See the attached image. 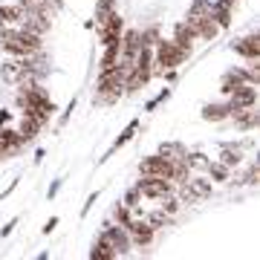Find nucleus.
I'll return each mask as SVG.
<instances>
[{
	"mask_svg": "<svg viewBox=\"0 0 260 260\" xmlns=\"http://www.w3.org/2000/svg\"><path fill=\"white\" fill-rule=\"evenodd\" d=\"M136 188H139L142 197H148V200H162L165 194H171L174 191V182L165 177H145L136 182Z\"/></svg>",
	"mask_w": 260,
	"mask_h": 260,
	"instance_id": "f257e3e1",
	"label": "nucleus"
},
{
	"mask_svg": "<svg viewBox=\"0 0 260 260\" xmlns=\"http://www.w3.org/2000/svg\"><path fill=\"white\" fill-rule=\"evenodd\" d=\"M182 61H185V55L177 49L174 41H159L156 44V64H159V70H174V67H179Z\"/></svg>",
	"mask_w": 260,
	"mask_h": 260,
	"instance_id": "f03ea898",
	"label": "nucleus"
},
{
	"mask_svg": "<svg viewBox=\"0 0 260 260\" xmlns=\"http://www.w3.org/2000/svg\"><path fill=\"white\" fill-rule=\"evenodd\" d=\"M229 116H234L237 110H246V107H254L257 102V90H254V84H240L234 93H229Z\"/></svg>",
	"mask_w": 260,
	"mask_h": 260,
	"instance_id": "7ed1b4c3",
	"label": "nucleus"
},
{
	"mask_svg": "<svg viewBox=\"0 0 260 260\" xmlns=\"http://www.w3.org/2000/svg\"><path fill=\"white\" fill-rule=\"evenodd\" d=\"M142 177H165L171 179V171H174V162L168 156H162V153H156V156H148L145 162L139 165Z\"/></svg>",
	"mask_w": 260,
	"mask_h": 260,
	"instance_id": "20e7f679",
	"label": "nucleus"
},
{
	"mask_svg": "<svg viewBox=\"0 0 260 260\" xmlns=\"http://www.w3.org/2000/svg\"><path fill=\"white\" fill-rule=\"evenodd\" d=\"M124 229H127L130 243H133V246H139V249H142V246H150V240H153V229L148 225V220H130Z\"/></svg>",
	"mask_w": 260,
	"mask_h": 260,
	"instance_id": "39448f33",
	"label": "nucleus"
},
{
	"mask_svg": "<svg viewBox=\"0 0 260 260\" xmlns=\"http://www.w3.org/2000/svg\"><path fill=\"white\" fill-rule=\"evenodd\" d=\"M102 237L113 246V251H116V254H127L130 237H127V229H124V225H121V229H119V225H107V229L102 232Z\"/></svg>",
	"mask_w": 260,
	"mask_h": 260,
	"instance_id": "423d86ee",
	"label": "nucleus"
},
{
	"mask_svg": "<svg viewBox=\"0 0 260 260\" xmlns=\"http://www.w3.org/2000/svg\"><path fill=\"white\" fill-rule=\"evenodd\" d=\"M20 26L29 29V32H35V35H47L49 26H52V15H41V12H23Z\"/></svg>",
	"mask_w": 260,
	"mask_h": 260,
	"instance_id": "0eeeda50",
	"label": "nucleus"
},
{
	"mask_svg": "<svg viewBox=\"0 0 260 260\" xmlns=\"http://www.w3.org/2000/svg\"><path fill=\"white\" fill-rule=\"evenodd\" d=\"M194 38H197V35H194V29L188 26V23H179L171 41H174V44H177V49L188 58V55H191V49H194Z\"/></svg>",
	"mask_w": 260,
	"mask_h": 260,
	"instance_id": "6e6552de",
	"label": "nucleus"
},
{
	"mask_svg": "<svg viewBox=\"0 0 260 260\" xmlns=\"http://www.w3.org/2000/svg\"><path fill=\"white\" fill-rule=\"evenodd\" d=\"M234 52H240L246 61L260 58V38L257 35H249V38H243V41H237V44H234Z\"/></svg>",
	"mask_w": 260,
	"mask_h": 260,
	"instance_id": "1a4fd4ad",
	"label": "nucleus"
},
{
	"mask_svg": "<svg viewBox=\"0 0 260 260\" xmlns=\"http://www.w3.org/2000/svg\"><path fill=\"white\" fill-rule=\"evenodd\" d=\"M211 18L217 20V26L223 29L232 23V0H217V3H211Z\"/></svg>",
	"mask_w": 260,
	"mask_h": 260,
	"instance_id": "9d476101",
	"label": "nucleus"
},
{
	"mask_svg": "<svg viewBox=\"0 0 260 260\" xmlns=\"http://www.w3.org/2000/svg\"><path fill=\"white\" fill-rule=\"evenodd\" d=\"M203 119L205 121H223V119H229V104H205V107H203Z\"/></svg>",
	"mask_w": 260,
	"mask_h": 260,
	"instance_id": "9b49d317",
	"label": "nucleus"
},
{
	"mask_svg": "<svg viewBox=\"0 0 260 260\" xmlns=\"http://www.w3.org/2000/svg\"><path fill=\"white\" fill-rule=\"evenodd\" d=\"M20 18H23V9H20L18 3L15 6H0V23L12 26V23H20Z\"/></svg>",
	"mask_w": 260,
	"mask_h": 260,
	"instance_id": "f8f14e48",
	"label": "nucleus"
},
{
	"mask_svg": "<svg viewBox=\"0 0 260 260\" xmlns=\"http://www.w3.org/2000/svg\"><path fill=\"white\" fill-rule=\"evenodd\" d=\"M90 257H99V260H113V257H119L116 251H113V246L104 237H99V243L93 246V251H90Z\"/></svg>",
	"mask_w": 260,
	"mask_h": 260,
	"instance_id": "ddd939ff",
	"label": "nucleus"
},
{
	"mask_svg": "<svg viewBox=\"0 0 260 260\" xmlns=\"http://www.w3.org/2000/svg\"><path fill=\"white\" fill-rule=\"evenodd\" d=\"M205 171H208V177H211L214 182H225V179H229V168H225L223 162H208Z\"/></svg>",
	"mask_w": 260,
	"mask_h": 260,
	"instance_id": "4468645a",
	"label": "nucleus"
},
{
	"mask_svg": "<svg viewBox=\"0 0 260 260\" xmlns=\"http://www.w3.org/2000/svg\"><path fill=\"white\" fill-rule=\"evenodd\" d=\"M38 127H41V124H38L35 119H29V116H23V121H20V136H23V142H29V139H35L38 136Z\"/></svg>",
	"mask_w": 260,
	"mask_h": 260,
	"instance_id": "2eb2a0df",
	"label": "nucleus"
},
{
	"mask_svg": "<svg viewBox=\"0 0 260 260\" xmlns=\"http://www.w3.org/2000/svg\"><path fill=\"white\" fill-rule=\"evenodd\" d=\"M148 220V225L156 232V229H165V225H171V214H165V211H153L150 217H145Z\"/></svg>",
	"mask_w": 260,
	"mask_h": 260,
	"instance_id": "dca6fc26",
	"label": "nucleus"
},
{
	"mask_svg": "<svg viewBox=\"0 0 260 260\" xmlns=\"http://www.w3.org/2000/svg\"><path fill=\"white\" fill-rule=\"evenodd\" d=\"M225 168H232V165H240V150L237 148H223V159H220Z\"/></svg>",
	"mask_w": 260,
	"mask_h": 260,
	"instance_id": "f3484780",
	"label": "nucleus"
},
{
	"mask_svg": "<svg viewBox=\"0 0 260 260\" xmlns=\"http://www.w3.org/2000/svg\"><path fill=\"white\" fill-rule=\"evenodd\" d=\"M211 9V0H194V6L188 12V18H197V15H205V12Z\"/></svg>",
	"mask_w": 260,
	"mask_h": 260,
	"instance_id": "a211bd4d",
	"label": "nucleus"
},
{
	"mask_svg": "<svg viewBox=\"0 0 260 260\" xmlns=\"http://www.w3.org/2000/svg\"><path fill=\"white\" fill-rule=\"evenodd\" d=\"M139 200H142L139 188H130L127 197H124V205H127V208H136V205H139Z\"/></svg>",
	"mask_w": 260,
	"mask_h": 260,
	"instance_id": "6ab92c4d",
	"label": "nucleus"
},
{
	"mask_svg": "<svg viewBox=\"0 0 260 260\" xmlns=\"http://www.w3.org/2000/svg\"><path fill=\"white\" fill-rule=\"evenodd\" d=\"M6 119H9V113H0V121H6Z\"/></svg>",
	"mask_w": 260,
	"mask_h": 260,
	"instance_id": "aec40b11",
	"label": "nucleus"
}]
</instances>
